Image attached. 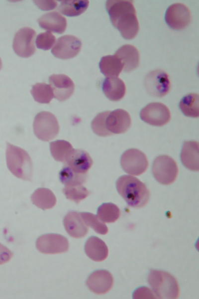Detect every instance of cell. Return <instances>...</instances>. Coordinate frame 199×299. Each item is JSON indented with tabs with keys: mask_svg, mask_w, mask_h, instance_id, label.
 <instances>
[{
	"mask_svg": "<svg viewBox=\"0 0 199 299\" xmlns=\"http://www.w3.org/2000/svg\"><path fill=\"white\" fill-rule=\"evenodd\" d=\"M106 8L112 25L123 38L132 39L135 37L139 30V24L133 1L107 0Z\"/></svg>",
	"mask_w": 199,
	"mask_h": 299,
	"instance_id": "6da1fadb",
	"label": "cell"
},
{
	"mask_svg": "<svg viewBox=\"0 0 199 299\" xmlns=\"http://www.w3.org/2000/svg\"><path fill=\"white\" fill-rule=\"evenodd\" d=\"M116 187L118 193L130 207L141 208L148 202L149 191L145 184L136 177L122 175L117 180Z\"/></svg>",
	"mask_w": 199,
	"mask_h": 299,
	"instance_id": "7a4b0ae2",
	"label": "cell"
},
{
	"mask_svg": "<svg viewBox=\"0 0 199 299\" xmlns=\"http://www.w3.org/2000/svg\"><path fill=\"white\" fill-rule=\"evenodd\" d=\"M6 159L8 169L14 176L24 180H31L32 162L24 150L7 143Z\"/></svg>",
	"mask_w": 199,
	"mask_h": 299,
	"instance_id": "3957f363",
	"label": "cell"
},
{
	"mask_svg": "<svg viewBox=\"0 0 199 299\" xmlns=\"http://www.w3.org/2000/svg\"><path fill=\"white\" fill-rule=\"evenodd\" d=\"M148 281L158 298L174 299L178 298L180 289L178 282L170 273L151 270L148 274Z\"/></svg>",
	"mask_w": 199,
	"mask_h": 299,
	"instance_id": "277c9868",
	"label": "cell"
},
{
	"mask_svg": "<svg viewBox=\"0 0 199 299\" xmlns=\"http://www.w3.org/2000/svg\"><path fill=\"white\" fill-rule=\"evenodd\" d=\"M59 129L56 117L49 112H40L34 118V133L41 141L48 142L53 139L58 134Z\"/></svg>",
	"mask_w": 199,
	"mask_h": 299,
	"instance_id": "5b68a950",
	"label": "cell"
},
{
	"mask_svg": "<svg viewBox=\"0 0 199 299\" xmlns=\"http://www.w3.org/2000/svg\"><path fill=\"white\" fill-rule=\"evenodd\" d=\"M176 162L167 155H161L154 160L152 173L156 180L163 185H170L176 179L178 174Z\"/></svg>",
	"mask_w": 199,
	"mask_h": 299,
	"instance_id": "8992f818",
	"label": "cell"
},
{
	"mask_svg": "<svg viewBox=\"0 0 199 299\" xmlns=\"http://www.w3.org/2000/svg\"><path fill=\"white\" fill-rule=\"evenodd\" d=\"M120 164L125 172L133 175H140L146 170L148 161L142 151L136 149H130L122 154Z\"/></svg>",
	"mask_w": 199,
	"mask_h": 299,
	"instance_id": "52a82bcc",
	"label": "cell"
},
{
	"mask_svg": "<svg viewBox=\"0 0 199 299\" xmlns=\"http://www.w3.org/2000/svg\"><path fill=\"white\" fill-rule=\"evenodd\" d=\"M140 117L142 121L150 125L161 127L170 121L171 113L165 104L153 102L149 103L141 110Z\"/></svg>",
	"mask_w": 199,
	"mask_h": 299,
	"instance_id": "ba28073f",
	"label": "cell"
},
{
	"mask_svg": "<svg viewBox=\"0 0 199 299\" xmlns=\"http://www.w3.org/2000/svg\"><path fill=\"white\" fill-rule=\"evenodd\" d=\"M36 33L29 27L20 28L15 33L12 47L15 53L22 58L31 56L35 52L34 39Z\"/></svg>",
	"mask_w": 199,
	"mask_h": 299,
	"instance_id": "9c48e42d",
	"label": "cell"
},
{
	"mask_svg": "<svg viewBox=\"0 0 199 299\" xmlns=\"http://www.w3.org/2000/svg\"><path fill=\"white\" fill-rule=\"evenodd\" d=\"M145 86L150 95L157 97H164L170 90L171 83L169 76L162 70L152 71L145 77Z\"/></svg>",
	"mask_w": 199,
	"mask_h": 299,
	"instance_id": "30bf717a",
	"label": "cell"
},
{
	"mask_svg": "<svg viewBox=\"0 0 199 299\" xmlns=\"http://www.w3.org/2000/svg\"><path fill=\"white\" fill-rule=\"evenodd\" d=\"M38 250L43 254H56L66 252L69 247L68 239L57 234H46L40 236L36 242Z\"/></svg>",
	"mask_w": 199,
	"mask_h": 299,
	"instance_id": "8fae6325",
	"label": "cell"
},
{
	"mask_svg": "<svg viewBox=\"0 0 199 299\" xmlns=\"http://www.w3.org/2000/svg\"><path fill=\"white\" fill-rule=\"evenodd\" d=\"M165 19L168 26L174 30H181L187 27L191 22V13L184 4L175 3L167 9Z\"/></svg>",
	"mask_w": 199,
	"mask_h": 299,
	"instance_id": "7c38bea8",
	"label": "cell"
},
{
	"mask_svg": "<svg viewBox=\"0 0 199 299\" xmlns=\"http://www.w3.org/2000/svg\"><path fill=\"white\" fill-rule=\"evenodd\" d=\"M82 42L76 36L65 35L59 37L53 47V55L60 59H68L76 56L80 52Z\"/></svg>",
	"mask_w": 199,
	"mask_h": 299,
	"instance_id": "4fadbf2b",
	"label": "cell"
},
{
	"mask_svg": "<svg viewBox=\"0 0 199 299\" xmlns=\"http://www.w3.org/2000/svg\"><path fill=\"white\" fill-rule=\"evenodd\" d=\"M54 97L59 101L68 99L73 94L75 85L73 80L65 74H53L49 78Z\"/></svg>",
	"mask_w": 199,
	"mask_h": 299,
	"instance_id": "5bb4252c",
	"label": "cell"
},
{
	"mask_svg": "<svg viewBox=\"0 0 199 299\" xmlns=\"http://www.w3.org/2000/svg\"><path fill=\"white\" fill-rule=\"evenodd\" d=\"M86 284L89 290L95 294H104L109 292L113 284V278L110 272L99 270L93 272L88 277Z\"/></svg>",
	"mask_w": 199,
	"mask_h": 299,
	"instance_id": "9a60e30c",
	"label": "cell"
},
{
	"mask_svg": "<svg viewBox=\"0 0 199 299\" xmlns=\"http://www.w3.org/2000/svg\"><path fill=\"white\" fill-rule=\"evenodd\" d=\"M131 119L129 114L122 109L109 113L106 119V127L111 134L125 133L130 127Z\"/></svg>",
	"mask_w": 199,
	"mask_h": 299,
	"instance_id": "2e32d148",
	"label": "cell"
},
{
	"mask_svg": "<svg viewBox=\"0 0 199 299\" xmlns=\"http://www.w3.org/2000/svg\"><path fill=\"white\" fill-rule=\"evenodd\" d=\"M65 163L75 172L87 174L93 165V159L86 151L73 149Z\"/></svg>",
	"mask_w": 199,
	"mask_h": 299,
	"instance_id": "e0dca14e",
	"label": "cell"
},
{
	"mask_svg": "<svg viewBox=\"0 0 199 299\" xmlns=\"http://www.w3.org/2000/svg\"><path fill=\"white\" fill-rule=\"evenodd\" d=\"M63 223L68 234L75 238L85 237L88 232L89 228L83 221L80 213L69 212L64 217Z\"/></svg>",
	"mask_w": 199,
	"mask_h": 299,
	"instance_id": "ac0fdd59",
	"label": "cell"
},
{
	"mask_svg": "<svg viewBox=\"0 0 199 299\" xmlns=\"http://www.w3.org/2000/svg\"><path fill=\"white\" fill-rule=\"evenodd\" d=\"M114 55L122 62L124 71L131 72L139 66L140 54L138 50L131 44H125L119 48Z\"/></svg>",
	"mask_w": 199,
	"mask_h": 299,
	"instance_id": "d6986e66",
	"label": "cell"
},
{
	"mask_svg": "<svg viewBox=\"0 0 199 299\" xmlns=\"http://www.w3.org/2000/svg\"><path fill=\"white\" fill-rule=\"evenodd\" d=\"M199 143L194 141H186L183 146L181 159L183 165L194 171L199 170Z\"/></svg>",
	"mask_w": 199,
	"mask_h": 299,
	"instance_id": "ffe728a7",
	"label": "cell"
},
{
	"mask_svg": "<svg viewBox=\"0 0 199 299\" xmlns=\"http://www.w3.org/2000/svg\"><path fill=\"white\" fill-rule=\"evenodd\" d=\"M38 22L41 28L59 34L64 32L67 25L65 17L56 11L44 14L38 19Z\"/></svg>",
	"mask_w": 199,
	"mask_h": 299,
	"instance_id": "44dd1931",
	"label": "cell"
},
{
	"mask_svg": "<svg viewBox=\"0 0 199 299\" xmlns=\"http://www.w3.org/2000/svg\"><path fill=\"white\" fill-rule=\"evenodd\" d=\"M105 96L110 101H118L126 93V86L124 81L117 77L106 78L102 85Z\"/></svg>",
	"mask_w": 199,
	"mask_h": 299,
	"instance_id": "7402d4cb",
	"label": "cell"
},
{
	"mask_svg": "<svg viewBox=\"0 0 199 299\" xmlns=\"http://www.w3.org/2000/svg\"><path fill=\"white\" fill-rule=\"evenodd\" d=\"M86 255L91 260L96 262H101L105 260L108 255V249L106 244L96 236L90 237L85 245Z\"/></svg>",
	"mask_w": 199,
	"mask_h": 299,
	"instance_id": "603a6c76",
	"label": "cell"
},
{
	"mask_svg": "<svg viewBox=\"0 0 199 299\" xmlns=\"http://www.w3.org/2000/svg\"><path fill=\"white\" fill-rule=\"evenodd\" d=\"M99 67L100 72L107 78L117 77L123 69L121 60L115 55L101 57Z\"/></svg>",
	"mask_w": 199,
	"mask_h": 299,
	"instance_id": "cb8c5ba5",
	"label": "cell"
},
{
	"mask_svg": "<svg viewBox=\"0 0 199 299\" xmlns=\"http://www.w3.org/2000/svg\"><path fill=\"white\" fill-rule=\"evenodd\" d=\"M31 200L35 205L43 210L53 208L57 202L53 192L46 188L37 189L32 194Z\"/></svg>",
	"mask_w": 199,
	"mask_h": 299,
	"instance_id": "d4e9b609",
	"label": "cell"
},
{
	"mask_svg": "<svg viewBox=\"0 0 199 299\" xmlns=\"http://www.w3.org/2000/svg\"><path fill=\"white\" fill-rule=\"evenodd\" d=\"M89 1L86 0H61L58 9L68 16H76L84 13L88 8Z\"/></svg>",
	"mask_w": 199,
	"mask_h": 299,
	"instance_id": "484cf974",
	"label": "cell"
},
{
	"mask_svg": "<svg viewBox=\"0 0 199 299\" xmlns=\"http://www.w3.org/2000/svg\"><path fill=\"white\" fill-rule=\"evenodd\" d=\"M199 102L198 94L189 93L181 99L179 107L186 116L198 118L199 116Z\"/></svg>",
	"mask_w": 199,
	"mask_h": 299,
	"instance_id": "4316f807",
	"label": "cell"
},
{
	"mask_svg": "<svg viewBox=\"0 0 199 299\" xmlns=\"http://www.w3.org/2000/svg\"><path fill=\"white\" fill-rule=\"evenodd\" d=\"M53 157L58 161L65 162L74 149L72 145L65 140H57L50 144Z\"/></svg>",
	"mask_w": 199,
	"mask_h": 299,
	"instance_id": "83f0119b",
	"label": "cell"
},
{
	"mask_svg": "<svg viewBox=\"0 0 199 299\" xmlns=\"http://www.w3.org/2000/svg\"><path fill=\"white\" fill-rule=\"evenodd\" d=\"M31 94L34 99L42 104H48L54 98L53 90L50 85L37 83L33 85Z\"/></svg>",
	"mask_w": 199,
	"mask_h": 299,
	"instance_id": "f1b7e54d",
	"label": "cell"
},
{
	"mask_svg": "<svg viewBox=\"0 0 199 299\" xmlns=\"http://www.w3.org/2000/svg\"><path fill=\"white\" fill-rule=\"evenodd\" d=\"M98 217L103 222L113 223L119 218L120 211L115 204L111 203H104L98 209Z\"/></svg>",
	"mask_w": 199,
	"mask_h": 299,
	"instance_id": "f546056e",
	"label": "cell"
},
{
	"mask_svg": "<svg viewBox=\"0 0 199 299\" xmlns=\"http://www.w3.org/2000/svg\"><path fill=\"white\" fill-rule=\"evenodd\" d=\"M87 177V174L78 173L66 165L59 173L60 180L65 186L83 185Z\"/></svg>",
	"mask_w": 199,
	"mask_h": 299,
	"instance_id": "4dcf8cb0",
	"label": "cell"
},
{
	"mask_svg": "<svg viewBox=\"0 0 199 299\" xmlns=\"http://www.w3.org/2000/svg\"><path fill=\"white\" fill-rule=\"evenodd\" d=\"M63 192L67 199L77 204L90 194V191L83 185L65 186Z\"/></svg>",
	"mask_w": 199,
	"mask_h": 299,
	"instance_id": "1f68e13d",
	"label": "cell"
},
{
	"mask_svg": "<svg viewBox=\"0 0 199 299\" xmlns=\"http://www.w3.org/2000/svg\"><path fill=\"white\" fill-rule=\"evenodd\" d=\"M80 213L86 225L91 227L95 232L101 235H105L108 233L107 227L97 216L89 212Z\"/></svg>",
	"mask_w": 199,
	"mask_h": 299,
	"instance_id": "d6a6232c",
	"label": "cell"
},
{
	"mask_svg": "<svg viewBox=\"0 0 199 299\" xmlns=\"http://www.w3.org/2000/svg\"><path fill=\"white\" fill-rule=\"evenodd\" d=\"M110 111L99 113L93 120L91 127L93 131L98 136L106 137L111 135L106 127V119Z\"/></svg>",
	"mask_w": 199,
	"mask_h": 299,
	"instance_id": "836d02e7",
	"label": "cell"
},
{
	"mask_svg": "<svg viewBox=\"0 0 199 299\" xmlns=\"http://www.w3.org/2000/svg\"><path fill=\"white\" fill-rule=\"evenodd\" d=\"M56 41L55 36L50 31L40 33L36 39V47L44 50L50 49Z\"/></svg>",
	"mask_w": 199,
	"mask_h": 299,
	"instance_id": "e575fe53",
	"label": "cell"
},
{
	"mask_svg": "<svg viewBox=\"0 0 199 299\" xmlns=\"http://www.w3.org/2000/svg\"><path fill=\"white\" fill-rule=\"evenodd\" d=\"M134 299H155L156 296L154 295L151 291L148 288L142 287L136 290L133 294Z\"/></svg>",
	"mask_w": 199,
	"mask_h": 299,
	"instance_id": "d590c367",
	"label": "cell"
},
{
	"mask_svg": "<svg viewBox=\"0 0 199 299\" xmlns=\"http://www.w3.org/2000/svg\"><path fill=\"white\" fill-rule=\"evenodd\" d=\"M12 257V252L0 243V265L9 261Z\"/></svg>",
	"mask_w": 199,
	"mask_h": 299,
	"instance_id": "8d00e7d4",
	"label": "cell"
},
{
	"mask_svg": "<svg viewBox=\"0 0 199 299\" xmlns=\"http://www.w3.org/2000/svg\"><path fill=\"white\" fill-rule=\"evenodd\" d=\"M34 2L43 10L53 9L57 6V2L55 0H34Z\"/></svg>",
	"mask_w": 199,
	"mask_h": 299,
	"instance_id": "74e56055",
	"label": "cell"
},
{
	"mask_svg": "<svg viewBox=\"0 0 199 299\" xmlns=\"http://www.w3.org/2000/svg\"><path fill=\"white\" fill-rule=\"evenodd\" d=\"M1 67H2V61H1V58H0V70L1 69Z\"/></svg>",
	"mask_w": 199,
	"mask_h": 299,
	"instance_id": "f35d334b",
	"label": "cell"
}]
</instances>
